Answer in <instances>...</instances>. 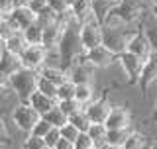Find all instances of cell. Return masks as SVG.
Masks as SVG:
<instances>
[{"instance_id": "obj_26", "label": "cell", "mask_w": 157, "mask_h": 149, "mask_svg": "<svg viewBox=\"0 0 157 149\" xmlns=\"http://www.w3.org/2000/svg\"><path fill=\"white\" fill-rule=\"evenodd\" d=\"M147 145H149V141H147V137L144 133L132 132V136L128 137V141L122 145V149H145Z\"/></svg>"}, {"instance_id": "obj_22", "label": "cell", "mask_w": 157, "mask_h": 149, "mask_svg": "<svg viewBox=\"0 0 157 149\" xmlns=\"http://www.w3.org/2000/svg\"><path fill=\"white\" fill-rule=\"evenodd\" d=\"M132 132H134L132 128H126V130H108V136H106L108 145L122 147V145L128 141V137L132 136Z\"/></svg>"}, {"instance_id": "obj_8", "label": "cell", "mask_w": 157, "mask_h": 149, "mask_svg": "<svg viewBox=\"0 0 157 149\" xmlns=\"http://www.w3.org/2000/svg\"><path fill=\"white\" fill-rule=\"evenodd\" d=\"M20 61H22L24 69H32V71H41L45 67L47 61V49L43 45H28L26 51L20 55Z\"/></svg>"}, {"instance_id": "obj_7", "label": "cell", "mask_w": 157, "mask_h": 149, "mask_svg": "<svg viewBox=\"0 0 157 149\" xmlns=\"http://www.w3.org/2000/svg\"><path fill=\"white\" fill-rule=\"evenodd\" d=\"M128 53H134L136 57H140V59H145L153 53V45H151V41H149V37H147V33L144 32V28H137L134 33H132V37H130V41H128V49H126Z\"/></svg>"}, {"instance_id": "obj_48", "label": "cell", "mask_w": 157, "mask_h": 149, "mask_svg": "<svg viewBox=\"0 0 157 149\" xmlns=\"http://www.w3.org/2000/svg\"><path fill=\"white\" fill-rule=\"evenodd\" d=\"M151 149H157V141H153V143H151Z\"/></svg>"}, {"instance_id": "obj_50", "label": "cell", "mask_w": 157, "mask_h": 149, "mask_svg": "<svg viewBox=\"0 0 157 149\" xmlns=\"http://www.w3.org/2000/svg\"><path fill=\"white\" fill-rule=\"evenodd\" d=\"M145 149H151V143H149V145H147V147H145Z\"/></svg>"}, {"instance_id": "obj_34", "label": "cell", "mask_w": 157, "mask_h": 149, "mask_svg": "<svg viewBox=\"0 0 157 149\" xmlns=\"http://www.w3.org/2000/svg\"><path fill=\"white\" fill-rule=\"evenodd\" d=\"M51 130H53V126H51V124H47V122L41 118V120H39V122L36 124V126H33V130H32V133H29V136H36V137H45V136H47V133L51 132Z\"/></svg>"}, {"instance_id": "obj_6", "label": "cell", "mask_w": 157, "mask_h": 149, "mask_svg": "<svg viewBox=\"0 0 157 149\" xmlns=\"http://www.w3.org/2000/svg\"><path fill=\"white\" fill-rule=\"evenodd\" d=\"M81 41L85 51H90V49H96L102 45L104 41V29H102V24H98L96 20L94 22H88L81 26Z\"/></svg>"}, {"instance_id": "obj_45", "label": "cell", "mask_w": 157, "mask_h": 149, "mask_svg": "<svg viewBox=\"0 0 157 149\" xmlns=\"http://www.w3.org/2000/svg\"><path fill=\"white\" fill-rule=\"evenodd\" d=\"M153 120L157 122V104H155V110H153Z\"/></svg>"}, {"instance_id": "obj_27", "label": "cell", "mask_w": 157, "mask_h": 149, "mask_svg": "<svg viewBox=\"0 0 157 149\" xmlns=\"http://www.w3.org/2000/svg\"><path fill=\"white\" fill-rule=\"evenodd\" d=\"M24 37H26L28 45H41L43 43V28L37 26V24H33L32 28H28L26 32H24Z\"/></svg>"}, {"instance_id": "obj_15", "label": "cell", "mask_w": 157, "mask_h": 149, "mask_svg": "<svg viewBox=\"0 0 157 149\" xmlns=\"http://www.w3.org/2000/svg\"><path fill=\"white\" fill-rule=\"evenodd\" d=\"M28 104L36 110L39 116H45V114L49 112V110H53V108L57 106V100H53V98H49V96H45V94H41V92H33L32 96L28 98Z\"/></svg>"}, {"instance_id": "obj_16", "label": "cell", "mask_w": 157, "mask_h": 149, "mask_svg": "<svg viewBox=\"0 0 157 149\" xmlns=\"http://www.w3.org/2000/svg\"><path fill=\"white\" fill-rule=\"evenodd\" d=\"M120 0H92V14L98 24H104L106 18L116 10Z\"/></svg>"}, {"instance_id": "obj_9", "label": "cell", "mask_w": 157, "mask_h": 149, "mask_svg": "<svg viewBox=\"0 0 157 149\" xmlns=\"http://www.w3.org/2000/svg\"><path fill=\"white\" fill-rule=\"evenodd\" d=\"M104 124L108 130H126V128H132V110L128 106H124V104H114Z\"/></svg>"}, {"instance_id": "obj_35", "label": "cell", "mask_w": 157, "mask_h": 149, "mask_svg": "<svg viewBox=\"0 0 157 149\" xmlns=\"http://www.w3.org/2000/svg\"><path fill=\"white\" fill-rule=\"evenodd\" d=\"M47 6L57 14V16H63V14L69 12V6L65 4V0H47Z\"/></svg>"}, {"instance_id": "obj_24", "label": "cell", "mask_w": 157, "mask_h": 149, "mask_svg": "<svg viewBox=\"0 0 157 149\" xmlns=\"http://www.w3.org/2000/svg\"><path fill=\"white\" fill-rule=\"evenodd\" d=\"M69 124H73L81 133H86L92 122H90V118H88V114L85 112V108H82V110H78L77 114H73V116L69 118Z\"/></svg>"}, {"instance_id": "obj_19", "label": "cell", "mask_w": 157, "mask_h": 149, "mask_svg": "<svg viewBox=\"0 0 157 149\" xmlns=\"http://www.w3.org/2000/svg\"><path fill=\"white\" fill-rule=\"evenodd\" d=\"M88 137L94 141V147H106L108 141H106V136H108V128L106 124H90L88 128Z\"/></svg>"}, {"instance_id": "obj_12", "label": "cell", "mask_w": 157, "mask_h": 149, "mask_svg": "<svg viewBox=\"0 0 157 149\" xmlns=\"http://www.w3.org/2000/svg\"><path fill=\"white\" fill-rule=\"evenodd\" d=\"M155 82H157V49H153V53L144 61V71H141L137 86L145 92L147 88L153 86Z\"/></svg>"}, {"instance_id": "obj_2", "label": "cell", "mask_w": 157, "mask_h": 149, "mask_svg": "<svg viewBox=\"0 0 157 149\" xmlns=\"http://www.w3.org/2000/svg\"><path fill=\"white\" fill-rule=\"evenodd\" d=\"M37 81L39 73L32 71V69H20L10 77V90L16 94L20 102H28V98L37 90Z\"/></svg>"}, {"instance_id": "obj_44", "label": "cell", "mask_w": 157, "mask_h": 149, "mask_svg": "<svg viewBox=\"0 0 157 149\" xmlns=\"http://www.w3.org/2000/svg\"><path fill=\"white\" fill-rule=\"evenodd\" d=\"M2 55H4V43L0 41V59H2Z\"/></svg>"}, {"instance_id": "obj_33", "label": "cell", "mask_w": 157, "mask_h": 149, "mask_svg": "<svg viewBox=\"0 0 157 149\" xmlns=\"http://www.w3.org/2000/svg\"><path fill=\"white\" fill-rule=\"evenodd\" d=\"M59 132H61V137H63V139H67V141H71V143H75L77 137L81 136V132H78L73 124H65V126H63Z\"/></svg>"}, {"instance_id": "obj_17", "label": "cell", "mask_w": 157, "mask_h": 149, "mask_svg": "<svg viewBox=\"0 0 157 149\" xmlns=\"http://www.w3.org/2000/svg\"><path fill=\"white\" fill-rule=\"evenodd\" d=\"M26 47H28V41H26V37H24V32H16L8 41H4V51L12 53V55H16V57L22 55V53L26 51Z\"/></svg>"}, {"instance_id": "obj_40", "label": "cell", "mask_w": 157, "mask_h": 149, "mask_svg": "<svg viewBox=\"0 0 157 149\" xmlns=\"http://www.w3.org/2000/svg\"><path fill=\"white\" fill-rule=\"evenodd\" d=\"M55 149H75V143H71V141H67V139H59V143L55 145Z\"/></svg>"}, {"instance_id": "obj_1", "label": "cell", "mask_w": 157, "mask_h": 149, "mask_svg": "<svg viewBox=\"0 0 157 149\" xmlns=\"http://www.w3.org/2000/svg\"><path fill=\"white\" fill-rule=\"evenodd\" d=\"M59 53H61L63 69L67 65H71L78 55L86 53L85 47H82V41H81V24L77 20H73V22H69L65 26L61 43H59Z\"/></svg>"}, {"instance_id": "obj_38", "label": "cell", "mask_w": 157, "mask_h": 149, "mask_svg": "<svg viewBox=\"0 0 157 149\" xmlns=\"http://www.w3.org/2000/svg\"><path fill=\"white\" fill-rule=\"evenodd\" d=\"M29 10H32L36 16H39V14L43 12V10H47L49 6H47V0H32L29 2V6H28Z\"/></svg>"}, {"instance_id": "obj_5", "label": "cell", "mask_w": 157, "mask_h": 149, "mask_svg": "<svg viewBox=\"0 0 157 149\" xmlns=\"http://www.w3.org/2000/svg\"><path fill=\"white\" fill-rule=\"evenodd\" d=\"M118 65H120L124 77H128V82L132 84H137L140 82V77H141V71H144V59L136 57L134 53H122L118 55Z\"/></svg>"}, {"instance_id": "obj_46", "label": "cell", "mask_w": 157, "mask_h": 149, "mask_svg": "<svg viewBox=\"0 0 157 149\" xmlns=\"http://www.w3.org/2000/svg\"><path fill=\"white\" fill-rule=\"evenodd\" d=\"M145 2H147V4H149V6H151V4H155L157 0H145Z\"/></svg>"}, {"instance_id": "obj_10", "label": "cell", "mask_w": 157, "mask_h": 149, "mask_svg": "<svg viewBox=\"0 0 157 149\" xmlns=\"http://www.w3.org/2000/svg\"><path fill=\"white\" fill-rule=\"evenodd\" d=\"M112 106H114V104L108 100L106 94H100V96H96L94 100L85 108V112L88 114V118H90L92 124H104L108 114L112 110Z\"/></svg>"}, {"instance_id": "obj_47", "label": "cell", "mask_w": 157, "mask_h": 149, "mask_svg": "<svg viewBox=\"0 0 157 149\" xmlns=\"http://www.w3.org/2000/svg\"><path fill=\"white\" fill-rule=\"evenodd\" d=\"M106 149H122V147H114V145H106Z\"/></svg>"}, {"instance_id": "obj_30", "label": "cell", "mask_w": 157, "mask_h": 149, "mask_svg": "<svg viewBox=\"0 0 157 149\" xmlns=\"http://www.w3.org/2000/svg\"><path fill=\"white\" fill-rule=\"evenodd\" d=\"M10 143H12V132H10V128L6 124L4 114L0 112V147H2V145H10Z\"/></svg>"}, {"instance_id": "obj_23", "label": "cell", "mask_w": 157, "mask_h": 149, "mask_svg": "<svg viewBox=\"0 0 157 149\" xmlns=\"http://www.w3.org/2000/svg\"><path fill=\"white\" fill-rule=\"evenodd\" d=\"M43 120H45L47 124H51L53 128H57V130H61L65 124H69V118L63 114V110L59 106H55L53 110H49L45 116H43Z\"/></svg>"}, {"instance_id": "obj_13", "label": "cell", "mask_w": 157, "mask_h": 149, "mask_svg": "<svg viewBox=\"0 0 157 149\" xmlns=\"http://www.w3.org/2000/svg\"><path fill=\"white\" fill-rule=\"evenodd\" d=\"M8 20L16 26L18 32H26L28 28H32L33 24L37 22V16L29 8H14Z\"/></svg>"}, {"instance_id": "obj_11", "label": "cell", "mask_w": 157, "mask_h": 149, "mask_svg": "<svg viewBox=\"0 0 157 149\" xmlns=\"http://www.w3.org/2000/svg\"><path fill=\"white\" fill-rule=\"evenodd\" d=\"M85 57H86L88 65H92L96 71L108 69V67H112V65L118 61V57H116L108 47H104V45H100V47H96V49H90V51H86Z\"/></svg>"}, {"instance_id": "obj_31", "label": "cell", "mask_w": 157, "mask_h": 149, "mask_svg": "<svg viewBox=\"0 0 157 149\" xmlns=\"http://www.w3.org/2000/svg\"><path fill=\"white\" fill-rule=\"evenodd\" d=\"M22 149H49L43 137H36V136H26V139L22 143Z\"/></svg>"}, {"instance_id": "obj_4", "label": "cell", "mask_w": 157, "mask_h": 149, "mask_svg": "<svg viewBox=\"0 0 157 149\" xmlns=\"http://www.w3.org/2000/svg\"><path fill=\"white\" fill-rule=\"evenodd\" d=\"M102 29H104V41H102V45L108 47L118 57L122 53H126L128 41H130L132 33L137 28H104L102 26Z\"/></svg>"}, {"instance_id": "obj_21", "label": "cell", "mask_w": 157, "mask_h": 149, "mask_svg": "<svg viewBox=\"0 0 157 149\" xmlns=\"http://www.w3.org/2000/svg\"><path fill=\"white\" fill-rule=\"evenodd\" d=\"M39 74H41V77H45L47 81H51L53 84H63L65 81H69V77H67V71L63 67H49V65H45L41 69V71H39Z\"/></svg>"}, {"instance_id": "obj_36", "label": "cell", "mask_w": 157, "mask_h": 149, "mask_svg": "<svg viewBox=\"0 0 157 149\" xmlns=\"http://www.w3.org/2000/svg\"><path fill=\"white\" fill-rule=\"evenodd\" d=\"M94 147V141L88 137V133H81L75 141V149H92Z\"/></svg>"}, {"instance_id": "obj_20", "label": "cell", "mask_w": 157, "mask_h": 149, "mask_svg": "<svg viewBox=\"0 0 157 149\" xmlns=\"http://www.w3.org/2000/svg\"><path fill=\"white\" fill-rule=\"evenodd\" d=\"M22 69V61H20V57L12 55V53L4 51L2 59H0V73L8 74V77H12L16 71H20Z\"/></svg>"}, {"instance_id": "obj_3", "label": "cell", "mask_w": 157, "mask_h": 149, "mask_svg": "<svg viewBox=\"0 0 157 149\" xmlns=\"http://www.w3.org/2000/svg\"><path fill=\"white\" fill-rule=\"evenodd\" d=\"M10 120H12V124L20 132H24L26 136H29L32 130H33V126L41 120V116H39L28 102H18V104H14V108H12Z\"/></svg>"}, {"instance_id": "obj_41", "label": "cell", "mask_w": 157, "mask_h": 149, "mask_svg": "<svg viewBox=\"0 0 157 149\" xmlns=\"http://www.w3.org/2000/svg\"><path fill=\"white\" fill-rule=\"evenodd\" d=\"M29 2H32V0H12V6L14 8H28Z\"/></svg>"}, {"instance_id": "obj_43", "label": "cell", "mask_w": 157, "mask_h": 149, "mask_svg": "<svg viewBox=\"0 0 157 149\" xmlns=\"http://www.w3.org/2000/svg\"><path fill=\"white\" fill-rule=\"evenodd\" d=\"M75 2H77V0H65V4L69 6V10H71L73 6H75Z\"/></svg>"}, {"instance_id": "obj_18", "label": "cell", "mask_w": 157, "mask_h": 149, "mask_svg": "<svg viewBox=\"0 0 157 149\" xmlns=\"http://www.w3.org/2000/svg\"><path fill=\"white\" fill-rule=\"evenodd\" d=\"M96 98V90H94V84H77L75 88V100L81 104L82 108H86L88 104Z\"/></svg>"}, {"instance_id": "obj_14", "label": "cell", "mask_w": 157, "mask_h": 149, "mask_svg": "<svg viewBox=\"0 0 157 149\" xmlns=\"http://www.w3.org/2000/svg\"><path fill=\"white\" fill-rule=\"evenodd\" d=\"M63 32H65V26H63L61 20H57L55 24L43 28V43H41V45L45 47V49H59Z\"/></svg>"}, {"instance_id": "obj_39", "label": "cell", "mask_w": 157, "mask_h": 149, "mask_svg": "<svg viewBox=\"0 0 157 149\" xmlns=\"http://www.w3.org/2000/svg\"><path fill=\"white\" fill-rule=\"evenodd\" d=\"M12 0H0V18H10V14H12Z\"/></svg>"}, {"instance_id": "obj_37", "label": "cell", "mask_w": 157, "mask_h": 149, "mask_svg": "<svg viewBox=\"0 0 157 149\" xmlns=\"http://www.w3.org/2000/svg\"><path fill=\"white\" fill-rule=\"evenodd\" d=\"M43 139H45V143H47V147H49V149H55V145L59 143V139H61V132H59L57 128H53V130L49 132L47 136L43 137Z\"/></svg>"}, {"instance_id": "obj_28", "label": "cell", "mask_w": 157, "mask_h": 149, "mask_svg": "<svg viewBox=\"0 0 157 149\" xmlns=\"http://www.w3.org/2000/svg\"><path fill=\"white\" fill-rule=\"evenodd\" d=\"M37 92L45 94V96L53 98V100H57V84H53L51 81H47L45 77H41L39 74V81H37Z\"/></svg>"}, {"instance_id": "obj_49", "label": "cell", "mask_w": 157, "mask_h": 149, "mask_svg": "<svg viewBox=\"0 0 157 149\" xmlns=\"http://www.w3.org/2000/svg\"><path fill=\"white\" fill-rule=\"evenodd\" d=\"M92 149H106V147H92Z\"/></svg>"}, {"instance_id": "obj_25", "label": "cell", "mask_w": 157, "mask_h": 149, "mask_svg": "<svg viewBox=\"0 0 157 149\" xmlns=\"http://www.w3.org/2000/svg\"><path fill=\"white\" fill-rule=\"evenodd\" d=\"M75 88H77V84L71 81H65L63 84H59L57 86V102L75 100Z\"/></svg>"}, {"instance_id": "obj_32", "label": "cell", "mask_w": 157, "mask_h": 149, "mask_svg": "<svg viewBox=\"0 0 157 149\" xmlns=\"http://www.w3.org/2000/svg\"><path fill=\"white\" fill-rule=\"evenodd\" d=\"M57 106L63 110V114H65L67 118H71L73 114H77L78 110H82V106L78 104L77 100H67V102H57Z\"/></svg>"}, {"instance_id": "obj_42", "label": "cell", "mask_w": 157, "mask_h": 149, "mask_svg": "<svg viewBox=\"0 0 157 149\" xmlns=\"http://www.w3.org/2000/svg\"><path fill=\"white\" fill-rule=\"evenodd\" d=\"M149 14H151V16H153V18L157 20V2H155V4H151V8H149Z\"/></svg>"}, {"instance_id": "obj_29", "label": "cell", "mask_w": 157, "mask_h": 149, "mask_svg": "<svg viewBox=\"0 0 157 149\" xmlns=\"http://www.w3.org/2000/svg\"><path fill=\"white\" fill-rule=\"evenodd\" d=\"M18 29H16V26H14L12 22H10L8 18H4V20H0V41H8L10 37L16 33Z\"/></svg>"}]
</instances>
